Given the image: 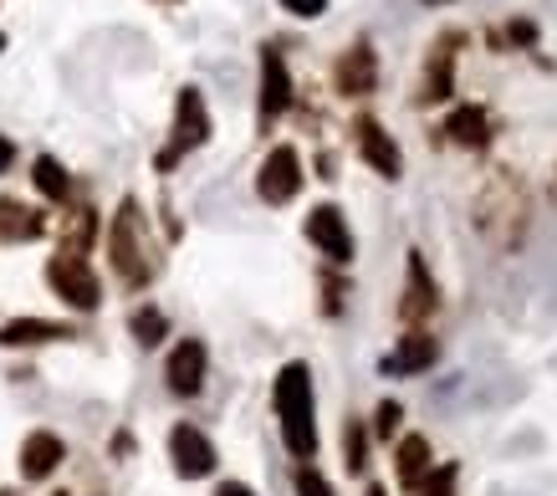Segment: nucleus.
<instances>
[{"label":"nucleus","instance_id":"obj_1","mask_svg":"<svg viewBox=\"0 0 557 496\" xmlns=\"http://www.w3.org/2000/svg\"><path fill=\"white\" fill-rule=\"evenodd\" d=\"M276 420H282V441L297 461H312L318 456V425H312V369L307 363H287L276 374Z\"/></svg>","mask_w":557,"mask_h":496},{"label":"nucleus","instance_id":"obj_2","mask_svg":"<svg viewBox=\"0 0 557 496\" xmlns=\"http://www.w3.org/2000/svg\"><path fill=\"white\" fill-rule=\"evenodd\" d=\"M475 221L496 246H517L527 236V189L511 170H496L475 200Z\"/></svg>","mask_w":557,"mask_h":496},{"label":"nucleus","instance_id":"obj_3","mask_svg":"<svg viewBox=\"0 0 557 496\" xmlns=\"http://www.w3.org/2000/svg\"><path fill=\"white\" fill-rule=\"evenodd\" d=\"M108 251H113V266L128 287H144L149 282V261H144V215H138V200H123L119 215H113V236H108Z\"/></svg>","mask_w":557,"mask_h":496},{"label":"nucleus","instance_id":"obj_4","mask_svg":"<svg viewBox=\"0 0 557 496\" xmlns=\"http://www.w3.org/2000/svg\"><path fill=\"white\" fill-rule=\"evenodd\" d=\"M205 138H210V113H205L200 87H180V103H174V138L153 164H159V170H174L189 149H200Z\"/></svg>","mask_w":557,"mask_h":496},{"label":"nucleus","instance_id":"obj_5","mask_svg":"<svg viewBox=\"0 0 557 496\" xmlns=\"http://www.w3.org/2000/svg\"><path fill=\"white\" fill-rule=\"evenodd\" d=\"M47 282L51 292L67 302V308L77 312H92L102 302V287H98V276H92V266H87L77 251H62V257H51L47 261Z\"/></svg>","mask_w":557,"mask_h":496},{"label":"nucleus","instance_id":"obj_6","mask_svg":"<svg viewBox=\"0 0 557 496\" xmlns=\"http://www.w3.org/2000/svg\"><path fill=\"white\" fill-rule=\"evenodd\" d=\"M256 189H261V200H267V206H287L292 195L302 189V159H297L292 144H282V149H271L267 154L261 174H256Z\"/></svg>","mask_w":557,"mask_h":496},{"label":"nucleus","instance_id":"obj_7","mask_svg":"<svg viewBox=\"0 0 557 496\" xmlns=\"http://www.w3.org/2000/svg\"><path fill=\"white\" fill-rule=\"evenodd\" d=\"M170 456H174V471L185 481H200L215 471V445H210V435L195 425H174L170 430Z\"/></svg>","mask_w":557,"mask_h":496},{"label":"nucleus","instance_id":"obj_8","mask_svg":"<svg viewBox=\"0 0 557 496\" xmlns=\"http://www.w3.org/2000/svg\"><path fill=\"white\" fill-rule=\"evenodd\" d=\"M307 240L318 246L327 261H354V236H348V221H343L338 206H318L307 215Z\"/></svg>","mask_w":557,"mask_h":496},{"label":"nucleus","instance_id":"obj_9","mask_svg":"<svg viewBox=\"0 0 557 496\" xmlns=\"http://www.w3.org/2000/svg\"><path fill=\"white\" fill-rule=\"evenodd\" d=\"M287 108H292V72H287V62H282V52L267 47V52H261V123L282 119Z\"/></svg>","mask_w":557,"mask_h":496},{"label":"nucleus","instance_id":"obj_10","mask_svg":"<svg viewBox=\"0 0 557 496\" xmlns=\"http://www.w3.org/2000/svg\"><path fill=\"white\" fill-rule=\"evenodd\" d=\"M354 138H358V154H363V164H373V170L384 174V179H399V170H405V159H399V144L379 128L373 119H358L354 123Z\"/></svg>","mask_w":557,"mask_h":496},{"label":"nucleus","instance_id":"obj_11","mask_svg":"<svg viewBox=\"0 0 557 496\" xmlns=\"http://www.w3.org/2000/svg\"><path fill=\"white\" fill-rule=\"evenodd\" d=\"M164 379H170V389L174 394H200L205 384V343L200 338H185L180 348L170 354V363H164Z\"/></svg>","mask_w":557,"mask_h":496},{"label":"nucleus","instance_id":"obj_12","mask_svg":"<svg viewBox=\"0 0 557 496\" xmlns=\"http://www.w3.org/2000/svg\"><path fill=\"white\" fill-rule=\"evenodd\" d=\"M62 456H67L62 435L36 430V435H26V445H21V476H26V481H47L51 471L62 466Z\"/></svg>","mask_w":557,"mask_h":496},{"label":"nucleus","instance_id":"obj_13","mask_svg":"<svg viewBox=\"0 0 557 496\" xmlns=\"http://www.w3.org/2000/svg\"><path fill=\"white\" fill-rule=\"evenodd\" d=\"M373 83H379V57H373L369 41H358L354 52H343L338 62V92L363 98V92H373Z\"/></svg>","mask_w":557,"mask_h":496},{"label":"nucleus","instance_id":"obj_14","mask_svg":"<svg viewBox=\"0 0 557 496\" xmlns=\"http://www.w3.org/2000/svg\"><path fill=\"white\" fill-rule=\"evenodd\" d=\"M77 338L67 323H47V318H11L0 323V348H32V343H62Z\"/></svg>","mask_w":557,"mask_h":496},{"label":"nucleus","instance_id":"obj_15","mask_svg":"<svg viewBox=\"0 0 557 496\" xmlns=\"http://www.w3.org/2000/svg\"><path fill=\"white\" fill-rule=\"evenodd\" d=\"M435 282H430V266H424L420 251H409V292H405V323H420V318H430L435 312Z\"/></svg>","mask_w":557,"mask_h":496},{"label":"nucleus","instance_id":"obj_16","mask_svg":"<svg viewBox=\"0 0 557 496\" xmlns=\"http://www.w3.org/2000/svg\"><path fill=\"white\" fill-rule=\"evenodd\" d=\"M430 363H435V338H430V333H409L384 359V374H420Z\"/></svg>","mask_w":557,"mask_h":496},{"label":"nucleus","instance_id":"obj_17","mask_svg":"<svg viewBox=\"0 0 557 496\" xmlns=\"http://www.w3.org/2000/svg\"><path fill=\"white\" fill-rule=\"evenodd\" d=\"M445 134H450V144H460V149H486V138H491V119H486V108H456L450 113V123H445Z\"/></svg>","mask_w":557,"mask_h":496},{"label":"nucleus","instance_id":"obj_18","mask_svg":"<svg viewBox=\"0 0 557 496\" xmlns=\"http://www.w3.org/2000/svg\"><path fill=\"white\" fill-rule=\"evenodd\" d=\"M456 41L460 36H445L435 52H430V67H424V98H430V103H440V98H450V92H456V83H450V67H456Z\"/></svg>","mask_w":557,"mask_h":496},{"label":"nucleus","instance_id":"obj_19","mask_svg":"<svg viewBox=\"0 0 557 496\" xmlns=\"http://www.w3.org/2000/svg\"><path fill=\"white\" fill-rule=\"evenodd\" d=\"M394 471H399V486H420L430 476V441L424 435H405L399 441V456H394Z\"/></svg>","mask_w":557,"mask_h":496},{"label":"nucleus","instance_id":"obj_20","mask_svg":"<svg viewBox=\"0 0 557 496\" xmlns=\"http://www.w3.org/2000/svg\"><path fill=\"white\" fill-rule=\"evenodd\" d=\"M47 231V221L36 210L16 206V200H0V240H36Z\"/></svg>","mask_w":557,"mask_h":496},{"label":"nucleus","instance_id":"obj_21","mask_svg":"<svg viewBox=\"0 0 557 496\" xmlns=\"http://www.w3.org/2000/svg\"><path fill=\"white\" fill-rule=\"evenodd\" d=\"M32 179H36V189H41L47 200H67V195H72L67 170H62V164H57L51 154H41V159L32 164Z\"/></svg>","mask_w":557,"mask_h":496},{"label":"nucleus","instance_id":"obj_22","mask_svg":"<svg viewBox=\"0 0 557 496\" xmlns=\"http://www.w3.org/2000/svg\"><path fill=\"white\" fill-rule=\"evenodd\" d=\"M343 461H348V471H363V466H369V430L358 425V420L343 425Z\"/></svg>","mask_w":557,"mask_h":496},{"label":"nucleus","instance_id":"obj_23","mask_svg":"<svg viewBox=\"0 0 557 496\" xmlns=\"http://www.w3.org/2000/svg\"><path fill=\"white\" fill-rule=\"evenodd\" d=\"M128 327H134V338L144 343V348H153V343L170 333V323H164V312H159V308H138V312H134V323H128Z\"/></svg>","mask_w":557,"mask_h":496},{"label":"nucleus","instance_id":"obj_24","mask_svg":"<svg viewBox=\"0 0 557 496\" xmlns=\"http://www.w3.org/2000/svg\"><path fill=\"white\" fill-rule=\"evenodd\" d=\"M292 486H297V496H333V486L322 481V471L318 466H297V476H292Z\"/></svg>","mask_w":557,"mask_h":496},{"label":"nucleus","instance_id":"obj_25","mask_svg":"<svg viewBox=\"0 0 557 496\" xmlns=\"http://www.w3.org/2000/svg\"><path fill=\"white\" fill-rule=\"evenodd\" d=\"M399 420H405V410H399V405H394V399H384V405H379V410H373V435H394V430H399Z\"/></svg>","mask_w":557,"mask_h":496},{"label":"nucleus","instance_id":"obj_26","mask_svg":"<svg viewBox=\"0 0 557 496\" xmlns=\"http://www.w3.org/2000/svg\"><path fill=\"white\" fill-rule=\"evenodd\" d=\"M450 486H456V471H450V466H440L435 481L424 486V496H450Z\"/></svg>","mask_w":557,"mask_h":496},{"label":"nucleus","instance_id":"obj_27","mask_svg":"<svg viewBox=\"0 0 557 496\" xmlns=\"http://www.w3.org/2000/svg\"><path fill=\"white\" fill-rule=\"evenodd\" d=\"M282 5H287L292 16H307V21H312V16H322V11H327V0H282Z\"/></svg>","mask_w":557,"mask_h":496},{"label":"nucleus","instance_id":"obj_28","mask_svg":"<svg viewBox=\"0 0 557 496\" xmlns=\"http://www.w3.org/2000/svg\"><path fill=\"white\" fill-rule=\"evenodd\" d=\"M511 41H522V47H527V41H537V26H532V21H511Z\"/></svg>","mask_w":557,"mask_h":496},{"label":"nucleus","instance_id":"obj_29","mask_svg":"<svg viewBox=\"0 0 557 496\" xmlns=\"http://www.w3.org/2000/svg\"><path fill=\"white\" fill-rule=\"evenodd\" d=\"M215 496H256V492H251V486H240V481H225Z\"/></svg>","mask_w":557,"mask_h":496},{"label":"nucleus","instance_id":"obj_30","mask_svg":"<svg viewBox=\"0 0 557 496\" xmlns=\"http://www.w3.org/2000/svg\"><path fill=\"white\" fill-rule=\"evenodd\" d=\"M11 159H16V149H11V138H0V174L11 170Z\"/></svg>","mask_w":557,"mask_h":496},{"label":"nucleus","instance_id":"obj_31","mask_svg":"<svg viewBox=\"0 0 557 496\" xmlns=\"http://www.w3.org/2000/svg\"><path fill=\"white\" fill-rule=\"evenodd\" d=\"M553 200H557V170H553Z\"/></svg>","mask_w":557,"mask_h":496},{"label":"nucleus","instance_id":"obj_32","mask_svg":"<svg viewBox=\"0 0 557 496\" xmlns=\"http://www.w3.org/2000/svg\"><path fill=\"white\" fill-rule=\"evenodd\" d=\"M424 5H445V0H424Z\"/></svg>","mask_w":557,"mask_h":496},{"label":"nucleus","instance_id":"obj_33","mask_svg":"<svg viewBox=\"0 0 557 496\" xmlns=\"http://www.w3.org/2000/svg\"><path fill=\"white\" fill-rule=\"evenodd\" d=\"M369 496H384V492H379V486H373V492H369Z\"/></svg>","mask_w":557,"mask_h":496},{"label":"nucleus","instance_id":"obj_34","mask_svg":"<svg viewBox=\"0 0 557 496\" xmlns=\"http://www.w3.org/2000/svg\"><path fill=\"white\" fill-rule=\"evenodd\" d=\"M0 47H5V36H0Z\"/></svg>","mask_w":557,"mask_h":496}]
</instances>
